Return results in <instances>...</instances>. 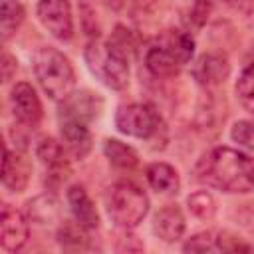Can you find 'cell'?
I'll list each match as a JSON object with an SVG mask.
<instances>
[{
	"instance_id": "52a82bcc",
	"label": "cell",
	"mask_w": 254,
	"mask_h": 254,
	"mask_svg": "<svg viewBox=\"0 0 254 254\" xmlns=\"http://www.w3.org/2000/svg\"><path fill=\"white\" fill-rule=\"evenodd\" d=\"M36 16L42 26L58 40L67 42L73 36V16L67 0H40Z\"/></svg>"
},
{
	"instance_id": "3957f363",
	"label": "cell",
	"mask_w": 254,
	"mask_h": 254,
	"mask_svg": "<svg viewBox=\"0 0 254 254\" xmlns=\"http://www.w3.org/2000/svg\"><path fill=\"white\" fill-rule=\"evenodd\" d=\"M34 73L44 93L56 101L65 99L75 85L69 60L54 46H42L34 54Z\"/></svg>"
},
{
	"instance_id": "7402d4cb",
	"label": "cell",
	"mask_w": 254,
	"mask_h": 254,
	"mask_svg": "<svg viewBox=\"0 0 254 254\" xmlns=\"http://www.w3.org/2000/svg\"><path fill=\"white\" fill-rule=\"evenodd\" d=\"M187 204H189L190 214L200 220H210L216 214V200L212 198V194L208 190H196V192L189 194Z\"/></svg>"
},
{
	"instance_id": "cb8c5ba5",
	"label": "cell",
	"mask_w": 254,
	"mask_h": 254,
	"mask_svg": "<svg viewBox=\"0 0 254 254\" xmlns=\"http://www.w3.org/2000/svg\"><path fill=\"white\" fill-rule=\"evenodd\" d=\"M183 250L185 252H220L218 250V234L198 232L183 244Z\"/></svg>"
},
{
	"instance_id": "5bb4252c",
	"label": "cell",
	"mask_w": 254,
	"mask_h": 254,
	"mask_svg": "<svg viewBox=\"0 0 254 254\" xmlns=\"http://www.w3.org/2000/svg\"><path fill=\"white\" fill-rule=\"evenodd\" d=\"M185 228H187L185 214L177 204H165L153 218V234L169 244L181 240Z\"/></svg>"
},
{
	"instance_id": "7a4b0ae2",
	"label": "cell",
	"mask_w": 254,
	"mask_h": 254,
	"mask_svg": "<svg viewBox=\"0 0 254 254\" xmlns=\"http://www.w3.org/2000/svg\"><path fill=\"white\" fill-rule=\"evenodd\" d=\"M194 54V40L189 32L169 30L145 52V65L155 77H173Z\"/></svg>"
},
{
	"instance_id": "603a6c76",
	"label": "cell",
	"mask_w": 254,
	"mask_h": 254,
	"mask_svg": "<svg viewBox=\"0 0 254 254\" xmlns=\"http://www.w3.org/2000/svg\"><path fill=\"white\" fill-rule=\"evenodd\" d=\"M236 93L242 105L254 113V62H250L236 79Z\"/></svg>"
},
{
	"instance_id": "8992f818",
	"label": "cell",
	"mask_w": 254,
	"mask_h": 254,
	"mask_svg": "<svg viewBox=\"0 0 254 254\" xmlns=\"http://www.w3.org/2000/svg\"><path fill=\"white\" fill-rule=\"evenodd\" d=\"M115 127L135 139H151L161 127V117L149 103L121 105L115 113Z\"/></svg>"
},
{
	"instance_id": "d4e9b609",
	"label": "cell",
	"mask_w": 254,
	"mask_h": 254,
	"mask_svg": "<svg viewBox=\"0 0 254 254\" xmlns=\"http://www.w3.org/2000/svg\"><path fill=\"white\" fill-rule=\"evenodd\" d=\"M230 137L234 143L248 147V149H254V121L252 119L236 121L230 129Z\"/></svg>"
},
{
	"instance_id": "277c9868",
	"label": "cell",
	"mask_w": 254,
	"mask_h": 254,
	"mask_svg": "<svg viewBox=\"0 0 254 254\" xmlns=\"http://www.w3.org/2000/svg\"><path fill=\"white\" fill-rule=\"evenodd\" d=\"M103 204L107 216L125 230L135 228L149 212V196L131 181L113 183L103 194Z\"/></svg>"
},
{
	"instance_id": "8fae6325",
	"label": "cell",
	"mask_w": 254,
	"mask_h": 254,
	"mask_svg": "<svg viewBox=\"0 0 254 254\" xmlns=\"http://www.w3.org/2000/svg\"><path fill=\"white\" fill-rule=\"evenodd\" d=\"M30 175H32L30 161L22 153L10 151L4 145V159H2V183H4V187L12 192H22L30 183Z\"/></svg>"
},
{
	"instance_id": "9c48e42d",
	"label": "cell",
	"mask_w": 254,
	"mask_h": 254,
	"mask_svg": "<svg viewBox=\"0 0 254 254\" xmlns=\"http://www.w3.org/2000/svg\"><path fill=\"white\" fill-rule=\"evenodd\" d=\"M101 109H103V99L99 97V93L81 89V91H71L65 99H62L58 117L89 123L101 113Z\"/></svg>"
},
{
	"instance_id": "9a60e30c",
	"label": "cell",
	"mask_w": 254,
	"mask_h": 254,
	"mask_svg": "<svg viewBox=\"0 0 254 254\" xmlns=\"http://www.w3.org/2000/svg\"><path fill=\"white\" fill-rule=\"evenodd\" d=\"M192 77L200 85H218L230 75V64L222 54H204L192 65Z\"/></svg>"
},
{
	"instance_id": "484cf974",
	"label": "cell",
	"mask_w": 254,
	"mask_h": 254,
	"mask_svg": "<svg viewBox=\"0 0 254 254\" xmlns=\"http://www.w3.org/2000/svg\"><path fill=\"white\" fill-rule=\"evenodd\" d=\"M210 14V0H194L187 18V24L192 28H202Z\"/></svg>"
},
{
	"instance_id": "6da1fadb",
	"label": "cell",
	"mask_w": 254,
	"mask_h": 254,
	"mask_svg": "<svg viewBox=\"0 0 254 254\" xmlns=\"http://www.w3.org/2000/svg\"><path fill=\"white\" fill-rule=\"evenodd\" d=\"M196 179L232 194L254 190V159L232 147H214L196 163Z\"/></svg>"
},
{
	"instance_id": "4fadbf2b",
	"label": "cell",
	"mask_w": 254,
	"mask_h": 254,
	"mask_svg": "<svg viewBox=\"0 0 254 254\" xmlns=\"http://www.w3.org/2000/svg\"><path fill=\"white\" fill-rule=\"evenodd\" d=\"M60 135L62 145L71 157L83 159L91 151V133L87 129V123L77 119H60Z\"/></svg>"
},
{
	"instance_id": "7c38bea8",
	"label": "cell",
	"mask_w": 254,
	"mask_h": 254,
	"mask_svg": "<svg viewBox=\"0 0 254 254\" xmlns=\"http://www.w3.org/2000/svg\"><path fill=\"white\" fill-rule=\"evenodd\" d=\"M65 147L52 137H42L36 143V157L48 171V179H58L62 183L67 177V161H65Z\"/></svg>"
},
{
	"instance_id": "d6986e66",
	"label": "cell",
	"mask_w": 254,
	"mask_h": 254,
	"mask_svg": "<svg viewBox=\"0 0 254 254\" xmlns=\"http://www.w3.org/2000/svg\"><path fill=\"white\" fill-rule=\"evenodd\" d=\"M28 216L34 222L48 224L60 216V204L54 194H40L28 202Z\"/></svg>"
},
{
	"instance_id": "30bf717a",
	"label": "cell",
	"mask_w": 254,
	"mask_h": 254,
	"mask_svg": "<svg viewBox=\"0 0 254 254\" xmlns=\"http://www.w3.org/2000/svg\"><path fill=\"white\" fill-rule=\"evenodd\" d=\"M30 238L28 218L14 206L4 204L0 216V244L8 252H18L26 246Z\"/></svg>"
},
{
	"instance_id": "2e32d148",
	"label": "cell",
	"mask_w": 254,
	"mask_h": 254,
	"mask_svg": "<svg viewBox=\"0 0 254 254\" xmlns=\"http://www.w3.org/2000/svg\"><path fill=\"white\" fill-rule=\"evenodd\" d=\"M67 204L69 210L73 214V220L77 224H81L85 230H95L99 226V214L97 208L93 204V200L89 198V194L85 192L83 187L73 185L67 190Z\"/></svg>"
},
{
	"instance_id": "ac0fdd59",
	"label": "cell",
	"mask_w": 254,
	"mask_h": 254,
	"mask_svg": "<svg viewBox=\"0 0 254 254\" xmlns=\"http://www.w3.org/2000/svg\"><path fill=\"white\" fill-rule=\"evenodd\" d=\"M103 153H105L107 161L119 169H133L139 163L135 149L117 141V139H105L103 141Z\"/></svg>"
},
{
	"instance_id": "44dd1931",
	"label": "cell",
	"mask_w": 254,
	"mask_h": 254,
	"mask_svg": "<svg viewBox=\"0 0 254 254\" xmlns=\"http://www.w3.org/2000/svg\"><path fill=\"white\" fill-rule=\"evenodd\" d=\"M60 246L64 250H85L87 248V236H85V228L77 222H69L65 220L56 234Z\"/></svg>"
},
{
	"instance_id": "ba28073f",
	"label": "cell",
	"mask_w": 254,
	"mask_h": 254,
	"mask_svg": "<svg viewBox=\"0 0 254 254\" xmlns=\"http://www.w3.org/2000/svg\"><path fill=\"white\" fill-rule=\"evenodd\" d=\"M10 109L16 121L24 127H36L42 119V103L34 87L26 81H18L10 91Z\"/></svg>"
},
{
	"instance_id": "ffe728a7",
	"label": "cell",
	"mask_w": 254,
	"mask_h": 254,
	"mask_svg": "<svg viewBox=\"0 0 254 254\" xmlns=\"http://www.w3.org/2000/svg\"><path fill=\"white\" fill-rule=\"evenodd\" d=\"M22 22H24L22 4L18 0H2V10H0V32H2V38L8 40L10 36H14Z\"/></svg>"
},
{
	"instance_id": "e0dca14e",
	"label": "cell",
	"mask_w": 254,
	"mask_h": 254,
	"mask_svg": "<svg viewBox=\"0 0 254 254\" xmlns=\"http://www.w3.org/2000/svg\"><path fill=\"white\" fill-rule=\"evenodd\" d=\"M149 187L159 194H177L181 189L179 175L169 163H151L145 171Z\"/></svg>"
},
{
	"instance_id": "5b68a950",
	"label": "cell",
	"mask_w": 254,
	"mask_h": 254,
	"mask_svg": "<svg viewBox=\"0 0 254 254\" xmlns=\"http://www.w3.org/2000/svg\"><path fill=\"white\" fill-rule=\"evenodd\" d=\"M85 64L89 71L107 87L123 89L129 83V54L109 42H89L85 48Z\"/></svg>"
},
{
	"instance_id": "4316f807",
	"label": "cell",
	"mask_w": 254,
	"mask_h": 254,
	"mask_svg": "<svg viewBox=\"0 0 254 254\" xmlns=\"http://www.w3.org/2000/svg\"><path fill=\"white\" fill-rule=\"evenodd\" d=\"M14 71H16V58L8 50H4V54H2V81L8 83L14 75Z\"/></svg>"
}]
</instances>
